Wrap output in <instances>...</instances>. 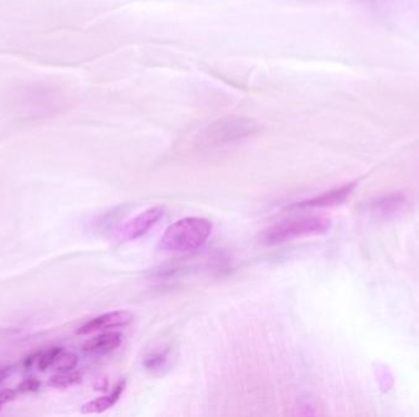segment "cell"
<instances>
[{"instance_id": "6da1fadb", "label": "cell", "mask_w": 419, "mask_h": 417, "mask_svg": "<svg viewBox=\"0 0 419 417\" xmlns=\"http://www.w3.org/2000/svg\"><path fill=\"white\" fill-rule=\"evenodd\" d=\"M212 223L204 217H185L165 229L160 248L168 252H190L208 241Z\"/></svg>"}, {"instance_id": "7a4b0ae2", "label": "cell", "mask_w": 419, "mask_h": 417, "mask_svg": "<svg viewBox=\"0 0 419 417\" xmlns=\"http://www.w3.org/2000/svg\"><path fill=\"white\" fill-rule=\"evenodd\" d=\"M330 221L323 217H297L278 222L261 233L260 241L265 245H280L293 240L326 233Z\"/></svg>"}, {"instance_id": "3957f363", "label": "cell", "mask_w": 419, "mask_h": 417, "mask_svg": "<svg viewBox=\"0 0 419 417\" xmlns=\"http://www.w3.org/2000/svg\"><path fill=\"white\" fill-rule=\"evenodd\" d=\"M259 131V124L249 117H231L211 124L205 132V142L210 146H225L251 137Z\"/></svg>"}, {"instance_id": "277c9868", "label": "cell", "mask_w": 419, "mask_h": 417, "mask_svg": "<svg viewBox=\"0 0 419 417\" xmlns=\"http://www.w3.org/2000/svg\"><path fill=\"white\" fill-rule=\"evenodd\" d=\"M165 214V208L161 206L151 207L146 211L132 218L119 230V238L124 241H132L146 234L155 226Z\"/></svg>"}, {"instance_id": "5b68a950", "label": "cell", "mask_w": 419, "mask_h": 417, "mask_svg": "<svg viewBox=\"0 0 419 417\" xmlns=\"http://www.w3.org/2000/svg\"><path fill=\"white\" fill-rule=\"evenodd\" d=\"M134 314L127 309H117L112 312L99 314L97 317L90 319L89 322L82 324L76 331L77 335H89L97 332H108L112 329L124 328L132 323Z\"/></svg>"}, {"instance_id": "8992f818", "label": "cell", "mask_w": 419, "mask_h": 417, "mask_svg": "<svg viewBox=\"0 0 419 417\" xmlns=\"http://www.w3.org/2000/svg\"><path fill=\"white\" fill-rule=\"evenodd\" d=\"M354 185L349 184V185L334 188V190L327 191V193L319 195V196L313 197L309 200L293 203L292 206H289V210H292V208H299L301 210V208H321V207L339 206L349 198L351 193L354 191Z\"/></svg>"}, {"instance_id": "52a82bcc", "label": "cell", "mask_w": 419, "mask_h": 417, "mask_svg": "<svg viewBox=\"0 0 419 417\" xmlns=\"http://www.w3.org/2000/svg\"><path fill=\"white\" fill-rule=\"evenodd\" d=\"M123 342V335L118 332H106L91 338L82 345V352L91 357H104L115 352Z\"/></svg>"}, {"instance_id": "ba28073f", "label": "cell", "mask_w": 419, "mask_h": 417, "mask_svg": "<svg viewBox=\"0 0 419 417\" xmlns=\"http://www.w3.org/2000/svg\"><path fill=\"white\" fill-rule=\"evenodd\" d=\"M127 388V380H119L115 388L111 393L106 394L104 397L90 400L81 406V413L85 415H94V413H102L111 408H113L115 404L118 403L119 399L122 398L124 390Z\"/></svg>"}, {"instance_id": "9c48e42d", "label": "cell", "mask_w": 419, "mask_h": 417, "mask_svg": "<svg viewBox=\"0 0 419 417\" xmlns=\"http://www.w3.org/2000/svg\"><path fill=\"white\" fill-rule=\"evenodd\" d=\"M170 347H165L162 350H155L147 354L144 359V367L150 372L152 376L165 375L170 368Z\"/></svg>"}, {"instance_id": "30bf717a", "label": "cell", "mask_w": 419, "mask_h": 417, "mask_svg": "<svg viewBox=\"0 0 419 417\" xmlns=\"http://www.w3.org/2000/svg\"><path fill=\"white\" fill-rule=\"evenodd\" d=\"M64 349L61 347H49V349L44 350V352H37V354H35L32 357H27L26 361H25V366L26 367L29 366L30 367L33 364H36L38 370L41 371V372H44V371L52 368L54 362L57 360L58 355Z\"/></svg>"}, {"instance_id": "8fae6325", "label": "cell", "mask_w": 419, "mask_h": 417, "mask_svg": "<svg viewBox=\"0 0 419 417\" xmlns=\"http://www.w3.org/2000/svg\"><path fill=\"white\" fill-rule=\"evenodd\" d=\"M82 382V373L77 371H66V372H58L57 375L53 376L48 382V385L57 388V390H66L74 385H80Z\"/></svg>"}, {"instance_id": "7c38bea8", "label": "cell", "mask_w": 419, "mask_h": 417, "mask_svg": "<svg viewBox=\"0 0 419 417\" xmlns=\"http://www.w3.org/2000/svg\"><path fill=\"white\" fill-rule=\"evenodd\" d=\"M79 357L74 352H63L58 355L57 360L54 362L52 368L57 372H66V371H73L77 366Z\"/></svg>"}, {"instance_id": "4fadbf2b", "label": "cell", "mask_w": 419, "mask_h": 417, "mask_svg": "<svg viewBox=\"0 0 419 417\" xmlns=\"http://www.w3.org/2000/svg\"><path fill=\"white\" fill-rule=\"evenodd\" d=\"M39 388H41V380L31 376V377L21 380L16 387V390H18V393H35L39 390Z\"/></svg>"}, {"instance_id": "5bb4252c", "label": "cell", "mask_w": 419, "mask_h": 417, "mask_svg": "<svg viewBox=\"0 0 419 417\" xmlns=\"http://www.w3.org/2000/svg\"><path fill=\"white\" fill-rule=\"evenodd\" d=\"M16 398H18V390H11V388L0 390V410L4 408L6 404L14 402Z\"/></svg>"}, {"instance_id": "9a60e30c", "label": "cell", "mask_w": 419, "mask_h": 417, "mask_svg": "<svg viewBox=\"0 0 419 417\" xmlns=\"http://www.w3.org/2000/svg\"><path fill=\"white\" fill-rule=\"evenodd\" d=\"M10 373V367H3V368H0V385L4 382L6 378H8V376Z\"/></svg>"}]
</instances>
